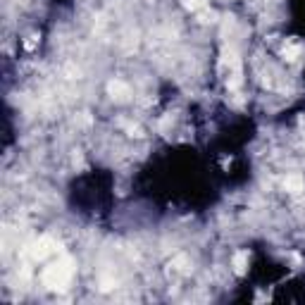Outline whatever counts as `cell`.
<instances>
[{
  "instance_id": "cell-1",
  "label": "cell",
  "mask_w": 305,
  "mask_h": 305,
  "mask_svg": "<svg viewBox=\"0 0 305 305\" xmlns=\"http://www.w3.org/2000/svg\"><path fill=\"white\" fill-rule=\"evenodd\" d=\"M72 274H74V262H72L69 255H65L62 260H58L55 265H50L43 272V286L53 288V291H62V288H67Z\"/></svg>"
},
{
  "instance_id": "cell-2",
  "label": "cell",
  "mask_w": 305,
  "mask_h": 305,
  "mask_svg": "<svg viewBox=\"0 0 305 305\" xmlns=\"http://www.w3.org/2000/svg\"><path fill=\"white\" fill-rule=\"evenodd\" d=\"M58 248L60 246L55 243V238L43 236V238H39V241L31 246V257H34V260H43V257H48L50 253H55Z\"/></svg>"
},
{
  "instance_id": "cell-3",
  "label": "cell",
  "mask_w": 305,
  "mask_h": 305,
  "mask_svg": "<svg viewBox=\"0 0 305 305\" xmlns=\"http://www.w3.org/2000/svg\"><path fill=\"white\" fill-rule=\"evenodd\" d=\"M108 91H110V96L112 98H117V100H127L129 96H131V89H129L124 81H119V79H112L108 84Z\"/></svg>"
},
{
  "instance_id": "cell-4",
  "label": "cell",
  "mask_w": 305,
  "mask_h": 305,
  "mask_svg": "<svg viewBox=\"0 0 305 305\" xmlns=\"http://www.w3.org/2000/svg\"><path fill=\"white\" fill-rule=\"evenodd\" d=\"M284 188L288 193H300L305 188V179L300 177V174H288V177L284 179Z\"/></svg>"
},
{
  "instance_id": "cell-5",
  "label": "cell",
  "mask_w": 305,
  "mask_h": 305,
  "mask_svg": "<svg viewBox=\"0 0 305 305\" xmlns=\"http://www.w3.org/2000/svg\"><path fill=\"white\" fill-rule=\"evenodd\" d=\"M231 267L236 274H246V267H248V250H238L234 260H231Z\"/></svg>"
},
{
  "instance_id": "cell-6",
  "label": "cell",
  "mask_w": 305,
  "mask_h": 305,
  "mask_svg": "<svg viewBox=\"0 0 305 305\" xmlns=\"http://www.w3.org/2000/svg\"><path fill=\"white\" fill-rule=\"evenodd\" d=\"M281 53H284V58L288 60V62H293V60H298V55L303 53V46H300V43H293V41H288Z\"/></svg>"
},
{
  "instance_id": "cell-7",
  "label": "cell",
  "mask_w": 305,
  "mask_h": 305,
  "mask_svg": "<svg viewBox=\"0 0 305 305\" xmlns=\"http://www.w3.org/2000/svg\"><path fill=\"white\" fill-rule=\"evenodd\" d=\"M172 267H177V269H181V272H188V257L177 255L174 260H172Z\"/></svg>"
},
{
  "instance_id": "cell-8",
  "label": "cell",
  "mask_w": 305,
  "mask_h": 305,
  "mask_svg": "<svg viewBox=\"0 0 305 305\" xmlns=\"http://www.w3.org/2000/svg\"><path fill=\"white\" fill-rule=\"evenodd\" d=\"M205 3L207 0H184V8L191 12H196V10H200V8H205Z\"/></svg>"
},
{
  "instance_id": "cell-9",
  "label": "cell",
  "mask_w": 305,
  "mask_h": 305,
  "mask_svg": "<svg viewBox=\"0 0 305 305\" xmlns=\"http://www.w3.org/2000/svg\"><path fill=\"white\" fill-rule=\"evenodd\" d=\"M79 124H91V117H89V115H81V117H79Z\"/></svg>"
}]
</instances>
